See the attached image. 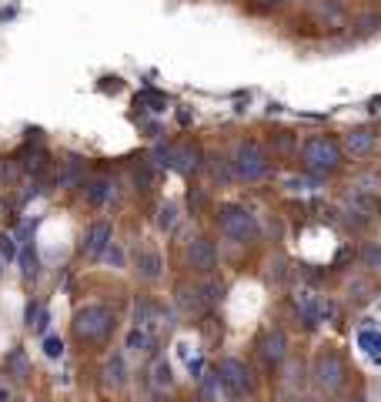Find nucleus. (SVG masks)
Returning <instances> with one entry per match:
<instances>
[{
	"label": "nucleus",
	"mask_w": 381,
	"mask_h": 402,
	"mask_svg": "<svg viewBox=\"0 0 381 402\" xmlns=\"http://www.w3.org/2000/svg\"><path fill=\"white\" fill-rule=\"evenodd\" d=\"M114 332V308L111 305H100V302H91V305L77 308L74 315V335L80 342H104L107 335Z\"/></svg>",
	"instance_id": "nucleus-1"
},
{
	"label": "nucleus",
	"mask_w": 381,
	"mask_h": 402,
	"mask_svg": "<svg viewBox=\"0 0 381 402\" xmlns=\"http://www.w3.org/2000/svg\"><path fill=\"white\" fill-rule=\"evenodd\" d=\"M218 225H221V231L228 235V238H234V242H258V235H261V228H258V218L251 215L248 208H241V205H221L218 208Z\"/></svg>",
	"instance_id": "nucleus-2"
},
{
	"label": "nucleus",
	"mask_w": 381,
	"mask_h": 402,
	"mask_svg": "<svg viewBox=\"0 0 381 402\" xmlns=\"http://www.w3.org/2000/svg\"><path fill=\"white\" fill-rule=\"evenodd\" d=\"M308 171H335L342 165V144L335 137H308L305 148H301Z\"/></svg>",
	"instance_id": "nucleus-3"
},
{
	"label": "nucleus",
	"mask_w": 381,
	"mask_h": 402,
	"mask_svg": "<svg viewBox=\"0 0 381 402\" xmlns=\"http://www.w3.org/2000/svg\"><path fill=\"white\" fill-rule=\"evenodd\" d=\"M234 174L245 181H261L267 174V154L258 141H241L234 151Z\"/></svg>",
	"instance_id": "nucleus-4"
},
{
	"label": "nucleus",
	"mask_w": 381,
	"mask_h": 402,
	"mask_svg": "<svg viewBox=\"0 0 381 402\" xmlns=\"http://www.w3.org/2000/svg\"><path fill=\"white\" fill-rule=\"evenodd\" d=\"M311 376H314V383L321 385V389H338L344 383V359L338 349H321L318 355H314V365H311Z\"/></svg>",
	"instance_id": "nucleus-5"
},
{
	"label": "nucleus",
	"mask_w": 381,
	"mask_h": 402,
	"mask_svg": "<svg viewBox=\"0 0 381 402\" xmlns=\"http://www.w3.org/2000/svg\"><path fill=\"white\" fill-rule=\"evenodd\" d=\"M294 308H298V319H301L308 328H314V326H321V322H328V319H335V305L324 302V299H318V295L308 292V288H301V292L294 295Z\"/></svg>",
	"instance_id": "nucleus-6"
},
{
	"label": "nucleus",
	"mask_w": 381,
	"mask_h": 402,
	"mask_svg": "<svg viewBox=\"0 0 381 402\" xmlns=\"http://www.w3.org/2000/svg\"><path fill=\"white\" fill-rule=\"evenodd\" d=\"M218 379H221V385L228 389L231 396H248L251 389H254V379H251V369L241 359H221V365H218Z\"/></svg>",
	"instance_id": "nucleus-7"
},
{
	"label": "nucleus",
	"mask_w": 381,
	"mask_h": 402,
	"mask_svg": "<svg viewBox=\"0 0 381 402\" xmlns=\"http://www.w3.org/2000/svg\"><path fill=\"white\" fill-rule=\"evenodd\" d=\"M258 349H261V359H265V362L274 369V365L285 362L287 335L281 332V328H267L265 335H261V342H258Z\"/></svg>",
	"instance_id": "nucleus-8"
},
{
	"label": "nucleus",
	"mask_w": 381,
	"mask_h": 402,
	"mask_svg": "<svg viewBox=\"0 0 381 402\" xmlns=\"http://www.w3.org/2000/svg\"><path fill=\"white\" fill-rule=\"evenodd\" d=\"M188 262L190 268H197V271H211V268L218 265V251H214V242L211 238H194L188 245Z\"/></svg>",
	"instance_id": "nucleus-9"
},
{
	"label": "nucleus",
	"mask_w": 381,
	"mask_h": 402,
	"mask_svg": "<svg viewBox=\"0 0 381 402\" xmlns=\"http://www.w3.org/2000/svg\"><path fill=\"white\" fill-rule=\"evenodd\" d=\"M111 245V225L107 221H94L87 235H84V255L87 258H97V255H104Z\"/></svg>",
	"instance_id": "nucleus-10"
},
{
	"label": "nucleus",
	"mask_w": 381,
	"mask_h": 402,
	"mask_svg": "<svg viewBox=\"0 0 381 402\" xmlns=\"http://www.w3.org/2000/svg\"><path fill=\"white\" fill-rule=\"evenodd\" d=\"M375 141H378V134L371 131V128H355V131L344 134V151L362 158V154H368L375 148Z\"/></svg>",
	"instance_id": "nucleus-11"
},
{
	"label": "nucleus",
	"mask_w": 381,
	"mask_h": 402,
	"mask_svg": "<svg viewBox=\"0 0 381 402\" xmlns=\"http://www.w3.org/2000/svg\"><path fill=\"white\" fill-rule=\"evenodd\" d=\"M161 268H164V262H161V255L154 249L137 251V275H141L144 282H157V278H161Z\"/></svg>",
	"instance_id": "nucleus-12"
},
{
	"label": "nucleus",
	"mask_w": 381,
	"mask_h": 402,
	"mask_svg": "<svg viewBox=\"0 0 381 402\" xmlns=\"http://www.w3.org/2000/svg\"><path fill=\"white\" fill-rule=\"evenodd\" d=\"M3 369H7V376H10V379H27V376H30L27 352H24V349H10V352L3 355Z\"/></svg>",
	"instance_id": "nucleus-13"
},
{
	"label": "nucleus",
	"mask_w": 381,
	"mask_h": 402,
	"mask_svg": "<svg viewBox=\"0 0 381 402\" xmlns=\"http://www.w3.org/2000/svg\"><path fill=\"white\" fill-rule=\"evenodd\" d=\"M111 192H114V185H111V178H107V174H97V178L87 181V201H91L94 208H100V205L111 198Z\"/></svg>",
	"instance_id": "nucleus-14"
},
{
	"label": "nucleus",
	"mask_w": 381,
	"mask_h": 402,
	"mask_svg": "<svg viewBox=\"0 0 381 402\" xmlns=\"http://www.w3.org/2000/svg\"><path fill=\"white\" fill-rule=\"evenodd\" d=\"M358 349H362L368 359L381 362V328H362V332H358Z\"/></svg>",
	"instance_id": "nucleus-15"
},
{
	"label": "nucleus",
	"mask_w": 381,
	"mask_h": 402,
	"mask_svg": "<svg viewBox=\"0 0 381 402\" xmlns=\"http://www.w3.org/2000/svg\"><path fill=\"white\" fill-rule=\"evenodd\" d=\"M80 178H84V161L80 158H67V161H60V188H74L80 185Z\"/></svg>",
	"instance_id": "nucleus-16"
},
{
	"label": "nucleus",
	"mask_w": 381,
	"mask_h": 402,
	"mask_svg": "<svg viewBox=\"0 0 381 402\" xmlns=\"http://www.w3.org/2000/svg\"><path fill=\"white\" fill-rule=\"evenodd\" d=\"M157 315L161 312H157V305H154L151 299H137L134 302V326L137 328H151L157 322Z\"/></svg>",
	"instance_id": "nucleus-17"
},
{
	"label": "nucleus",
	"mask_w": 381,
	"mask_h": 402,
	"mask_svg": "<svg viewBox=\"0 0 381 402\" xmlns=\"http://www.w3.org/2000/svg\"><path fill=\"white\" fill-rule=\"evenodd\" d=\"M151 383H154V389H171V385H174V369H171L168 359H157V362H154Z\"/></svg>",
	"instance_id": "nucleus-18"
},
{
	"label": "nucleus",
	"mask_w": 381,
	"mask_h": 402,
	"mask_svg": "<svg viewBox=\"0 0 381 402\" xmlns=\"http://www.w3.org/2000/svg\"><path fill=\"white\" fill-rule=\"evenodd\" d=\"M127 349L131 352H154V335L148 328H131V335H127Z\"/></svg>",
	"instance_id": "nucleus-19"
},
{
	"label": "nucleus",
	"mask_w": 381,
	"mask_h": 402,
	"mask_svg": "<svg viewBox=\"0 0 381 402\" xmlns=\"http://www.w3.org/2000/svg\"><path fill=\"white\" fill-rule=\"evenodd\" d=\"M177 302H181V305L188 308V312H194V308H201V285H184V282H181V285H177Z\"/></svg>",
	"instance_id": "nucleus-20"
},
{
	"label": "nucleus",
	"mask_w": 381,
	"mask_h": 402,
	"mask_svg": "<svg viewBox=\"0 0 381 402\" xmlns=\"http://www.w3.org/2000/svg\"><path fill=\"white\" fill-rule=\"evenodd\" d=\"M20 271H24V278H34V275H37V251H34L30 242L20 249Z\"/></svg>",
	"instance_id": "nucleus-21"
},
{
	"label": "nucleus",
	"mask_w": 381,
	"mask_h": 402,
	"mask_svg": "<svg viewBox=\"0 0 381 402\" xmlns=\"http://www.w3.org/2000/svg\"><path fill=\"white\" fill-rule=\"evenodd\" d=\"M201 295H204V302H221V295H224V282H218V278H208L204 285H201Z\"/></svg>",
	"instance_id": "nucleus-22"
},
{
	"label": "nucleus",
	"mask_w": 381,
	"mask_h": 402,
	"mask_svg": "<svg viewBox=\"0 0 381 402\" xmlns=\"http://www.w3.org/2000/svg\"><path fill=\"white\" fill-rule=\"evenodd\" d=\"M137 104H148L151 111H164V108H168V97L157 94V91H144V94H137Z\"/></svg>",
	"instance_id": "nucleus-23"
},
{
	"label": "nucleus",
	"mask_w": 381,
	"mask_h": 402,
	"mask_svg": "<svg viewBox=\"0 0 381 402\" xmlns=\"http://www.w3.org/2000/svg\"><path fill=\"white\" fill-rule=\"evenodd\" d=\"M14 258H17V238L0 235V262H14Z\"/></svg>",
	"instance_id": "nucleus-24"
},
{
	"label": "nucleus",
	"mask_w": 381,
	"mask_h": 402,
	"mask_svg": "<svg viewBox=\"0 0 381 402\" xmlns=\"http://www.w3.org/2000/svg\"><path fill=\"white\" fill-rule=\"evenodd\" d=\"M107 383L124 385V359L121 355H111V362H107Z\"/></svg>",
	"instance_id": "nucleus-25"
},
{
	"label": "nucleus",
	"mask_w": 381,
	"mask_h": 402,
	"mask_svg": "<svg viewBox=\"0 0 381 402\" xmlns=\"http://www.w3.org/2000/svg\"><path fill=\"white\" fill-rule=\"evenodd\" d=\"M157 225H161L164 231L174 228V225H177V208H174V205H161V218H157Z\"/></svg>",
	"instance_id": "nucleus-26"
},
{
	"label": "nucleus",
	"mask_w": 381,
	"mask_h": 402,
	"mask_svg": "<svg viewBox=\"0 0 381 402\" xmlns=\"http://www.w3.org/2000/svg\"><path fill=\"white\" fill-rule=\"evenodd\" d=\"M44 355H47V359H64V342L51 335V339L44 342Z\"/></svg>",
	"instance_id": "nucleus-27"
},
{
	"label": "nucleus",
	"mask_w": 381,
	"mask_h": 402,
	"mask_svg": "<svg viewBox=\"0 0 381 402\" xmlns=\"http://www.w3.org/2000/svg\"><path fill=\"white\" fill-rule=\"evenodd\" d=\"M364 262H368V268H381V249L378 245H368V249H364Z\"/></svg>",
	"instance_id": "nucleus-28"
},
{
	"label": "nucleus",
	"mask_w": 381,
	"mask_h": 402,
	"mask_svg": "<svg viewBox=\"0 0 381 402\" xmlns=\"http://www.w3.org/2000/svg\"><path fill=\"white\" fill-rule=\"evenodd\" d=\"M188 372H190V379H201L204 376V359L197 355V359H188Z\"/></svg>",
	"instance_id": "nucleus-29"
},
{
	"label": "nucleus",
	"mask_w": 381,
	"mask_h": 402,
	"mask_svg": "<svg viewBox=\"0 0 381 402\" xmlns=\"http://www.w3.org/2000/svg\"><path fill=\"white\" fill-rule=\"evenodd\" d=\"M107 258H111L114 265H124V251L117 249V245H107Z\"/></svg>",
	"instance_id": "nucleus-30"
},
{
	"label": "nucleus",
	"mask_w": 381,
	"mask_h": 402,
	"mask_svg": "<svg viewBox=\"0 0 381 402\" xmlns=\"http://www.w3.org/2000/svg\"><path fill=\"white\" fill-rule=\"evenodd\" d=\"M0 402H10V389H3V385H0Z\"/></svg>",
	"instance_id": "nucleus-31"
},
{
	"label": "nucleus",
	"mask_w": 381,
	"mask_h": 402,
	"mask_svg": "<svg viewBox=\"0 0 381 402\" xmlns=\"http://www.w3.org/2000/svg\"><path fill=\"white\" fill-rule=\"evenodd\" d=\"M261 3H281V0H261Z\"/></svg>",
	"instance_id": "nucleus-32"
},
{
	"label": "nucleus",
	"mask_w": 381,
	"mask_h": 402,
	"mask_svg": "<svg viewBox=\"0 0 381 402\" xmlns=\"http://www.w3.org/2000/svg\"><path fill=\"white\" fill-rule=\"evenodd\" d=\"M344 402H364V399H344Z\"/></svg>",
	"instance_id": "nucleus-33"
},
{
	"label": "nucleus",
	"mask_w": 381,
	"mask_h": 402,
	"mask_svg": "<svg viewBox=\"0 0 381 402\" xmlns=\"http://www.w3.org/2000/svg\"><path fill=\"white\" fill-rule=\"evenodd\" d=\"M301 402H314V399H301Z\"/></svg>",
	"instance_id": "nucleus-34"
},
{
	"label": "nucleus",
	"mask_w": 381,
	"mask_h": 402,
	"mask_svg": "<svg viewBox=\"0 0 381 402\" xmlns=\"http://www.w3.org/2000/svg\"><path fill=\"white\" fill-rule=\"evenodd\" d=\"M0 268H3V262H0Z\"/></svg>",
	"instance_id": "nucleus-35"
}]
</instances>
